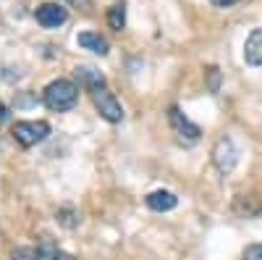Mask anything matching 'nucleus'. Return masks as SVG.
<instances>
[{"label": "nucleus", "mask_w": 262, "mask_h": 260, "mask_svg": "<svg viewBox=\"0 0 262 260\" xmlns=\"http://www.w3.org/2000/svg\"><path fill=\"white\" fill-rule=\"evenodd\" d=\"M42 103H45L50 111H55V113L71 111V108L79 103V87L71 79H55V82H50L45 87Z\"/></svg>", "instance_id": "obj_1"}, {"label": "nucleus", "mask_w": 262, "mask_h": 260, "mask_svg": "<svg viewBox=\"0 0 262 260\" xmlns=\"http://www.w3.org/2000/svg\"><path fill=\"white\" fill-rule=\"evenodd\" d=\"M50 134V124L48 121H18L13 126V139L21 147H34L39 142H45Z\"/></svg>", "instance_id": "obj_2"}, {"label": "nucleus", "mask_w": 262, "mask_h": 260, "mask_svg": "<svg viewBox=\"0 0 262 260\" xmlns=\"http://www.w3.org/2000/svg\"><path fill=\"white\" fill-rule=\"evenodd\" d=\"M92 100H95V108L100 111V116L105 121H111V124H121L123 121V108H121V103L116 100V95L107 90V87L92 92Z\"/></svg>", "instance_id": "obj_3"}, {"label": "nucleus", "mask_w": 262, "mask_h": 260, "mask_svg": "<svg viewBox=\"0 0 262 260\" xmlns=\"http://www.w3.org/2000/svg\"><path fill=\"white\" fill-rule=\"evenodd\" d=\"M168 118H170V126H173V132L179 134V139L181 142H186V145H194V142H200V137H202V129L196 126V124H191L179 108H170V113H168Z\"/></svg>", "instance_id": "obj_4"}, {"label": "nucleus", "mask_w": 262, "mask_h": 260, "mask_svg": "<svg viewBox=\"0 0 262 260\" xmlns=\"http://www.w3.org/2000/svg\"><path fill=\"white\" fill-rule=\"evenodd\" d=\"M34 18H37L39 27L58 29V27H63L66 21H69V11H66L63 6H58V3H42V6H37Z\"/></svg>", "instance_id": "obj_5"}, {"label": "nucleus", "mask_w": 262, "mask_h": 260, "mask_svg": "<svg viewBox=\"0 0 262 260\" xmlns=\"http://www.w3.org/2000/svg\"><path fill=\"white\" fill-rule=\"evenodd\" d=\"M212 161L217 166V171L221 173H231L236 168V161H238V153L231 139H217L215 150H212Z\"/></svg>", "instance_id": "obj_6"}, {"label": "nucleus", "mask_w": 262, "mask_h": 260, "mask_svg": "<svg viewBox=\"0 0 262 260\" xmlns=\"http://www.w3.org/2000/svg\"><path fill=\"white\" fill-rule=\"evenodd\" d=\"M179 205V197L168 189H158V192H149L147 194V208L155 210V213H165V210H173Z\"/></svg>", "instance_id": "obj_7"}, {"label": "nucleus", "mask_w": 262, "mask_h": 260, "mask_svg": "<svg viewBox=\"0 0 262 260\" xmlns=\"http://www.w3.org/2000/svg\"><path fill=\"white\" fill-rule=\"evenodd\" d=\"M244 61L249 66H262V29H254L244 42Z\"/></svg>", "instance_id": "obj_8"}, {"label": "nucleus", "mask_w": 262, "mask_h": 260, "mask_svg": "<svg viewBox=\"0 0 262 260\" xmlns=\"http://www.w3.org/2000/svg\"><path fill=\"white\" fill-rule=\"evenodd\" d=\"M76 42H79V48L90 50V53H95V55H107V50H111L107 39L100 37L97 32H81V34L76 37Z\"/></svg>", "instance_id": "obj_9"}, {"label": "nucleus", "mask_w": 262, "mask_h": 260, "mask_svg": "<svg viewBox=\"0 0 262 260\" xmlns=\"http://www.w3.org/2000/svg\"><path fill=\"white\" fill-rule=\"evenodd\" d=\"M76 79L90 92H97V90H102V87H105V76L97 69H92V66H76Z\"/></svg>", "instance_id": "obj_10"}, {"label": "nucleus", "mask_w": 262, "mask_h": 260, "mask_svg": "<svg viewBox=\"0 0 262 260\" xmlns=\"http://www.w3.org/2000/svg\"><path fill=\"white\" fill-rule=\"evenodd\" d=\"M107 24H111L116 32H121L126 27V6L123 3H116L111 8V13H107Z\"/></svg>", "instance_id": "obj_11"}, {"label": "nucleus", "mask_w": 262, "mask_h": 260, "mask_svg": "<svg viewBox=\"0 0 262 260\" xmlns=\"http://www.w3.org/2000/svg\"><path fill=\"white\" fill-rule=\"evenodd\" d=\"M37 257H39V260H58L55 245H53L50 239H42V242L37 245Z\"/></svg>", "instance_id": "obj_12"}, {"label": "nucleus", "mask_w": 262, "mask_h": 260, "mask_svg": "<svg viewBox=\"0 0 262 260\" xmlns=\"http://www.w3.org/2000/svg\"><path fill=\"white\" fill-rule=\"evenodd\" d=\"M13 260H39V257H37V250L32 247H18L13 252Z\"/></svg>", "instance_id": "obj_13"}, {"label": "nucleus", "mask_w": 262, "mask_h": 260, "mask_svg": "<svg viewBox=\"0 0 262 260\" xmlns=\"http://www.w3.org/2000/svg\"><path fill=\"white\" fill-rule=\"evenodd\" d=\"M207 74H210V92H217L221 90V71L212 66V69H207Z\"/></svg>", "instance_id": "obj_14"}, {"label": "nucleus", "mask_w": 262, "mask_h": 260, "mask_svg": "<svg viewBox=\"0 0 262 260\" xmlns=\"http://www.w3.org/2000/svg\"><path fill=\"white\" fill-rule=\"evenodd\" d=\"M244 260H262V245H249L244 250Z\"/></svg>", "instance_id": "obj_15"}, {"label": "nucleus", "mask_w": 262, "mask_h": 260, "mask_svg": "<svg viewBox=\"0 0 262 260\" xmlns=\"http://www.w3.org/2000/svg\"><path fill=\"white\" fill-rule=\"evenodd\" d=\"M212 6H217V8H231V6H236L238 0H210Z\"/></svg>", "instance_id": "obj_16"}, {"label": "nucleus", "mask_w": 262, "mask_h": 260, "mask_svg": "<svg viewBox=\"0 0 262 260\" xmlns=\"http://www.w3.org/2000/svg\"><path fill=\"white\" fill-rule=\"evenodd\" d=\"M69 3L71 6H79V8H86V6H90V0H69Z\"/></svg>", "instance_id": "obj_17"}, {"label": "nucleus", "mask_w": 262, "mask_h": 260, "mask_svg": "<svg viewBox=\"0 0 262 260\" xmlns=\"http://www.w3.org/2000/svg\"><path fill=\"white\" fill-rule=\"evenodd\" d=\"M8 118H11V113H8V105H3V124H8Z\"/></svg>", "instance_id": "obj_18"}]
</instances>
